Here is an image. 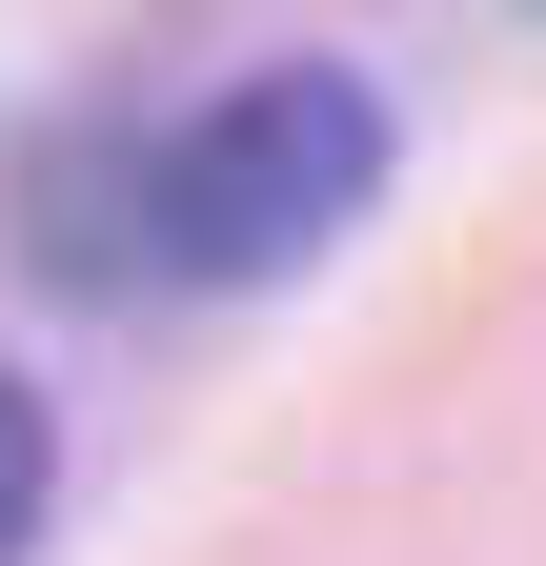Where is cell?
Returning <instances> with one entry per match:
<instances>
[{
  "mask_svg": "<svg viewBox=\"0 0 546 566\" xmlns=\"http://www.w3.org/2000/svg\"><path fill=\"white\" fill-rule=\"evenodd\" d=\"M41 485H61V446H41V405H21V385H0V566H21V546H41Z\"/></svg>",
  "mask_w": 546,
  "mask_h": 566,
  "instance_id": "7a4b0ae2",
  "label": "cell"
},
{
  "mask_svg": "<svg viewBox=\"0 0 546 566\" xmlns=\"http://www.w3.org/2000/svg\"><path fill=\"white\" fill-rule=\"evenodd\" d=\"M385 182V102L345 82V61H263V82H223L162 163H143V243L182 283H284L365 223Z\"/></svg>",
  "mask_w": 546,
  "mask_h": 566,
  "instance_id": "6da1fadb",
  "label": "cell"
}]
</instances>
